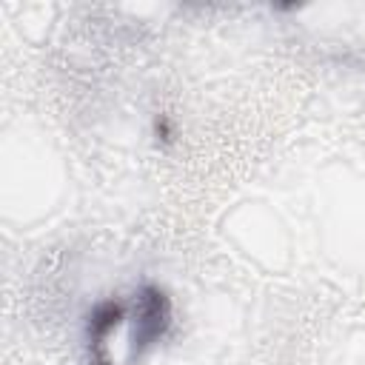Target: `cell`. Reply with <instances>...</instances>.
Returning <instances> with one entry per match:
<instances>
[{
    "instance_id": "1",
    "label": "cell",
    "mask_w": 365,
    "mask_h": 365,
    "mask_svg": "<svg viewBox=\"0 0 365 365\" xmlns=\"http://www.w3.org/2000/svg\"><path fill=\"white\" fill-rule=\"evenodd\" d=\"M171 328V299L157 285H143L134 291L125 317V365L137 362L148 348H154Z\"/></svg>"
}]
</instances>
